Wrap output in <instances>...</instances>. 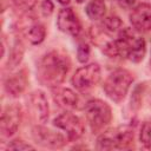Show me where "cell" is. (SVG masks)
Listing matches in <instances>:
<instances>
[{
  "label": "cell",
  "instance_id": "1",
  "mask_svg": "<svg viewBox=\"0 0 151 151\" xmlns=\"http://www.w3.org/2000/svg\"><path fill=\"white\" fill-rule=\"evenodd\" d=\"M70 67L71 63L67 54L51 51L40 59L37 66V78L40 84L53 88L65 80Z\"/></svg>",
  "mask_w": 151,
  "mask_h": 151
},
{
  "label": "cell",
  "instance_id": "2",
  "mask_svg": "<svg viewBox=\"0 0 151 151\" xmlns=\"http://www.w3.org/2000/svg\"><path fill=\"white\" fill-rule=\"evenodd\" d=\"M133 129L129 125H122L116 129L104 131L97 139L98 150H123L129 149L133 143Z\"/></svg>",
  "mask_w": 151,
  "mask_h": 151
},
{
  "label": "cell",
  "instance_id": "3",
  "mask_svg": "<svg viewBox=\"0 0 151 151\" xmlns=\"http://www.w3.org/2000/svg\"><path fill=\"white\" fill-rule=\"evenodd\" d=\"M132 81L133 77L127 70L117 68L106 77L103 84V90L111 100L120 103L126 97Z\"/></svg>",
  "mask_w": 151,
  "mask_h": 151
},
{
  "label": "cell",
  "instance_id": "4",
  "mask_svg": "<svg viewBox=\"0 0 151 151\" xmlns=\"http://www.w3.org/2000/svg\"><path fill=\"white\" fill-rule=\"evenodd\" d=\"M85 116L93 133L103 132L112 119V111L107 103L100 99L88 100L85 105Z\"/></svg>",
  "mask_w": 151,
  "mask_h": 151
},
{
  "label": "cell",
  "instance_id": "5",
  "mask_svg": "<svg viewBox=\"0 0 151 151\" xmlns=\"http://www.w3.org/2000/svg\"><path fill=\"white\" fill-rule=\"evenodd\" d=\"M100 67L98 64H88L76 71L72 77V85L81 93L92 90L100 80Z\"/></svg>",
  "mask_w": 151,
  "mask_h": 151
},
{
  "label": "cell",
  "instance_id": "6",
  "mask_svg": "<svg viewBox=\"0 0 151 151\" xmlns=\"http://www.w3.org/2000/svg\"><path fill=\"white\" fill-rule=\"evenodd\" d=\"M53 124L58 129L65 131L66 136H67V139L72 140V142L79 139L84 133L83 120L78 116H76L71 112L61 113L60 116H58L53 120Z\"/></svg>",
  "mask_w": 151,
  "mask_h": 151
},
{
  "label": "cell",
  "instance_id": "7",
  "mask_svg": "<svg viewBox=\"0 0 151 151\" xmlns=\"http://www.w3.org/2000/svg\"><path fill=\"white\" fill-rule=\"evenodd\" d=\"M21 107L18 104L7 105L4 109L0 120V130L2 136L11 137L17 132L21 122Z\"/></svg>",
  "mask_w": 151,
  "mask_h": 151
},
{
  "label": "cell",
  "instance_id": "8",
  "mask_svg": "<svg viewBox=\"0 0 151 151\" xmlns=\"http://www.w3.org/2000/svg\"><path fill=\"white\" fill-rule=\"evenodd\" d=\"M57 26L61 32L72 37L79 35L81 31V24L71 7H65L59 11L57 18Z\"/></svg>",
  "mask_w": 151,
  "mask_h": 151
},
{
  "label": "cell",
  "instance_id": "9",
  "mask_svg": "<svg viewBox=\"0 0 151 151\" xmlns=\"http://www.w3.org/2000/svg\"><path fill=\"white\" fill-rule=\"evenodd\" d=\"M28 109L31 116L38 123H45L48 119V103L42 91L38 90L28 97Z\"/></svg>",
  "mask_w": 151,
  "mask_h": 151
},
{
  "label": "cell",
  "instance_id": "10",
  "mask_svg": "<svg viewBox=\"0 0 151 151\" xmlns=\"http://www.w3.org/2000/svg\"><path fill=\"white\" fill-rule=\"evenodd\" d=\"M130 22L138 32L151 31V5L145 2L137 5L130 14Z\"/></svg>",
  "mask_w": 151,
  "mask_h": 151
},
{
  "label": "cell",
  "instance_id": "11",
  "mask_svg": "<svg viewBox=\"0 0 151 151\" xmlns=\"http://www.w3.org/2000/svg\"><path fill=\"white\" fill-rule=\"evenodd\" d=\"M32 136L38 144L45 147H61L66 143L60 133L44 126H35L32 130Z\"/></svg>",
  "mask_w": 151,
  "mask_h": 151
},
{
  "label": "cell",
  "instance_id": "12",
  "mask_svg": "<svg viewBox=\"0 0 151 151\" xmlns=\"http://www.w3.org/2000/svg\"><path fill=\"white\" fill-rule=\"evenodd\" d=\"M52 97L55 104L64 110H74L78 107V104H79L78 96L70 88L59 87V86L53 87Z\"/></svg>",
  "mask_w": 151,
  "mask_h": 151
},
{
  "label": "cell",
  "instance_id": "13",
  "mask_svg": "<svg viewBox=\"0 0 151 151\" xmlns=\"http://www.w3.org/2000/svg\"><path fill=\"white\" fill-rule=\"evenodd\" d=\"M4 85H5L6 92L9 96H12V97L20 96L25 91L26 85H27V78L25 76V72L20 71V72H17V73L9 76L5 80Z\"/></svg>",
  "mask_w": 151,
  "mask_h": 151
},
{
  "label": "cell",
  "instance_id": "14",
  "mask_svg": "<svg viewBox=\"0 0 151 151\" xmlns=\"http://www.w3.org/2000/svg\"><path fill=\"white\" fill-rule=\"evenodd\" d=\"M123 28V24H122V20L118 18V17H114V15H111V17H107L104 19V21L96 27V29L103 34H106V35H114L117 37L118 33L122 31Z\"/></svg>",
  "mask_w": 151,
  "mask_h": 151
},
{
  "label": "cell",
  "instance_id": "15",
  "mask_svg": "<svg viewBox=\"0 0 151 151\" xmlns=\"http://www.w3.org/2000/svg\"><path fill=\"white\" fill-rule=\"evenodd\" d=\"M85 12L91 20H99L105 15L106 5L104 0H91L85 7Z\"/></svg>",
  "mask_w": 151,
  "mask_h": 151
},
{
  "label": "cell",
  "instance_id": "16",
  "mask_svg": "<svg viewBox=\"0 0 151 151\" xmlns=\"http://www.w3.org/2000/svg\"><path fill=\"white\" fill-rule=\"evenodd\" d=\"M26 35L31 44L38 45L45 39V35H46L45 26L40 22H34V24L29 25V27L27 28Z\"/></svg>",
  "mask_w": 151,
  "mask_h": 151
},
{
  "label": "cell",
  "instance_id": "17",
  "mask_svg": "<svg viewBox=\"0 0 151 151\" xmlns=\"http://www.w3.org/2000/svg\"><path fill=\"white\" fill-rule=\"evenodd\" d=\"M140 142L146 149H151V122H145L140 130Z\"/></svg>",
  "mask_w": 151,
  "mask_h": 151
},
{
  "label": "cell",
  "instance_id": "18",
  "mask_svg": "<svg viewBox=\"0 0 151 151\" xmlns=\"http://www.w3.org/2000/svg\"><path fill=\"white\" fill-rule=\"evenodd\" d=\"M77 57H78V60L80 63H86L88 60V57H90V47H88V45L86 42L79 44L78 50H77Z\"/></svg>",
  "mask_w": 151,
  "mask_h": 151
},
{
  "label": "cell",
  "instance_id": "19",
  "mask_svg": "<svg viewBox=\"0 0 151 151\" xmlns=\"http://www.w3.org/2000/svg\"><path fill=\"white\" fill-rule=\"evenodd\" d=\"M34 147L27 143H25L24 140H20V139H17V140H13L9 145H8V150H33Z\"/></svg>",
  "mask_w": 151,
  "mask_h": 151
},
{
  "label": "cell",
  "instance_id": "20",
  "mask_svg": "<svg viewBox=\"0 0 151 151\" xmlns=\"http://www.w3.org/2000/svg\"><path fill=\"white\" fill-rule=\"evenodd\" d=\"M12 1L18 8L22 11H29L35 6L38 0H12Z\"/></svg>",
  "mask_w": 151,
  "mask_h": 151
},
{
  "label": "cell",
  "instance_id": "21",
  "mask_svg": "<svg viewBox=\"0 0 151 151\" xmlns=\"http://www.w3.org/2000/svg\"><path fill=\"white\" fill-rule=\"evenodd\" d=\"M140 94H142L140 86H138V87H136V90L132 94V98H131V106L132 107L138 109L140 106Z\"/></svg>",
  "mask_w": 151,
  "mask_h": 151
},
{
  "label": "cell",
  "instance_id": "22",
  "mask_svg": "<svg viewBox=\"0 0 151 151\" xmlns=\"http://www.w3.org/2000/svg\"><path fill=\"white\" fill-rule=\"evenodd\" d=\"M53 9H54V7H53V4H52L51 0H44L41 2V12H42V14L45 17L51 15Z\"/></svg>",
  "mask_w": 151,
  "mask_h": 151
},
{
  "label": "cell",
  "instance_id": "23",
  "mask_svg": "<svg viewBox=\"0 0 151 151\" xmlns=\"http://www.w3.org/2000/svg\"><path fill=\"white\" fill-rule=\"evenodd\" d=\"M117 2L123 8H131L136 4V0H117Z\"/></svg>",
  "mask_w": 151,
  "mask_h": 151
},
{
  "label": "cell",
  "instance_id": "24",
  "mask_svg": "<svg viewBox=\"0 0 151 151\" xmlns=\"http://www.w3.org/2000/svg\"><path fill=\"white\" fill-rule=\"evenodd\" d=\"M59 4H61V5H67L68 2H70V0H57Z\"/></svg>",
  "mask_w": 151,
  "mask_h": 151
},
{
  "label": "cell",
  "instance_id": "25",
  "mask_svg": "<svg viewBox=\"0 0 151 151\" xmlns=\"http://www.w3.org/2000/svg\"><path fill=\"white\" fill-rule=\"evenodd\" d=\"M147 103H149V105L151 106V92L147 94Z\"/></svg>",
  "mask_w": 151,
  "mask_h": 151
},
{
  "label": "cell",
  "instance_id": "26",
  "mask_svg": "<svg viewBox=\"0 0 151 151\" xmlns=\"http://www.w3.org/2000/svg\"><path fill=\"white\" fill-rule=\"evenodd\" d=\"M76 1H77L78 4H83V2H85L86 0H76Z\"/></svg>",
  "mask_w": 151,
  "mask_h": 151
},
{
  "label": "cell",
  "instance_id": "27",
  "mask_svg": "<svg viewBox=\"0 0 151 151\" xmlns=\"http://www.w3.org/2000/svg\"><path fill=\"white\" fill-rule=\"evenodd\" d=\"M150 67H151V58H150Z\"/></svg>",
  "mask_w": 151,
  "mask_h": 151
}]
</instances>
